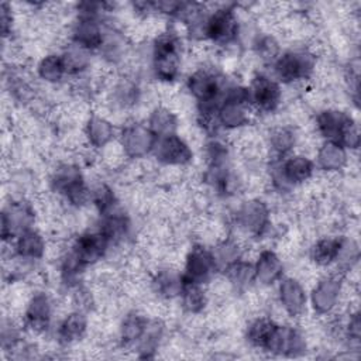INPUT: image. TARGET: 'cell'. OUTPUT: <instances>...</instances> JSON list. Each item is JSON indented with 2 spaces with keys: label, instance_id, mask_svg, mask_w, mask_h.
Instances as JSON below:
<instances>
[{
  "label": "cell",
  "instance_id": "6da1fadb",
  "mask_svg": "<svg viewBox=\"0 0 361 361\" xmlns=\"http://www.w3.org/2000/svg\"><path fill=\"white\" fill-rule=\"evenodd\" d=\"M203 34L216 42L227 44L238 34V23L234 10L230 7H220L204 20Z\"/></svg>",
  "mask_w": 361,
  "mask_h": 361
},
{
  "label": "cell",
  "instance_id": "7a4b0ae2",
  "mask_svg": "<svg viewBox=\"0 0 361 361\" xmlns=\"http://www.w3.org/2000/svg\"><path fill=\"white\" fill-rule=\"evenodd\" d=\"M313 56L307 52H286L275 65L276 75L283 82H292L306 78L313 69Z\"/></svg>",
  "mask_w": 361,
  "mask_h": 361
},
{
  "label": "cell",
  "instance_id": "3957f363",
  "mask_svg": "<svg viewBox=\"0 0 361 361\" xmlns=\"http://www.w3.org/2000/svg\"><path fill=\"white\" fill-rule=\"evenodd\" d=\"M279 86L267 76L255 78L251 87V97L254 104L261 110H274L279 103Z\"/></svg>",
  "mask_w": 361,
  "mask_h": 361
},
{
  "label": "cell",
  "instance_id": "277c9868",
  "mask_svg": "<svg viewBox=\"0 0 361 361\" xmlns=\"http://www.w3.org/2000/svg\"><path fill=\"white\" fill-rule=\"evenodd\" d=\"M214 258L202 247H196L188 258L186 282L202 283L213 271Z\"/></svg>",
  "mask_w": 361,
  "mask_h": 361
},
{
  "label": "cell",
  "instance_id": "5b68a950",
  "mask_svg": "<svg viewBox=\"0 0 361 361\" xmlns=\"http://www.w3.org/2000/svg\"><path fill=\"white\" fill-rule=\"evenodd\" d=\"M158 157L168 164H183L189 161L190 151L182 140L168 135L158 147Z\"/></svg>",
  "mask_w": 361,
  "mask_h": 361
},
{
  "label": "cell",
  "instance_id": "8992f818",
  "mask_svg": "<svg viewBox=\"0 0 361 361\" xmlns=\"http://www.w3.org/2000/svg\"><path fill=\"white\" fill-rule=\"evenodd\" d=\"M312 164L305 157H292L282 165V175L286 182L296 183L306 180L312 173Z\"/></svg>",
  "mask_w": 361,
  "mask_h": 361
},
{
  "label": "cell",
  "instance_id": "52a82bcc",
  "mask_svg": "<svg viewBox=\"0 0 361 361\" xmlns=\"http://www.w3.org/2000/svg\"><path fill=\"white\" fill-rule=\"evenodd\" d=\"M340 241L334 238L320 240L313 248V259L320 265H327L334 261L340 252Z\"/></svg>",
  "mask_w": 361,
  "mask_h": 361
},
{
  "label": "cell",
  "instance_id": "ba28073f",
  "mask_svg": "<svg viewBox=\"0 0 361 361\" xmlns=\"http://www.w3.org/2000/svg\"><path fill=\"white\" fill-rule=\"evenodd\" d=\"M17 251L20 252V255H24V257H31V258L39 257L44 251L42 240L37 233L25 231L18 240Z\"/></svg>",
  "mask_w": 361,
  "mask_h": 361
},
{
  "label": "cell",
  "instance_id": "9c48e42d",
  "mask_svg": "<svg viewBox=\"0 0 361 361\" xmlns=\"http://www.w3.org/2000/svg\"><path fill=\"white\" fill-rule=\"evenodd\" d=\"M39 72L42 78H45L47 80H58L62 76V73L66 72L62 56H58V55L47 56L39 65Z\"/></svg>",
  "mask_w": 361,
  "mask_h": 361
},
{
  "label": "cell",
  "instance_id": "30bf717a",
  "mask_svg": "<svg viewBox=\"0 0 361 361\" xmlns=\"http://www.w3.org/2000/svg\"><path fill=\"white\" fill-rule=\"evenodd\" d=\"M85 330V320L82 317V314H71L66 317V320L62 323L61 326V336L66 340L71 341L73 340L72 337H78L83 333Z\"/></svg>",
  "mask_w": 361,
  "mask_h": 361
}]
</instances>
